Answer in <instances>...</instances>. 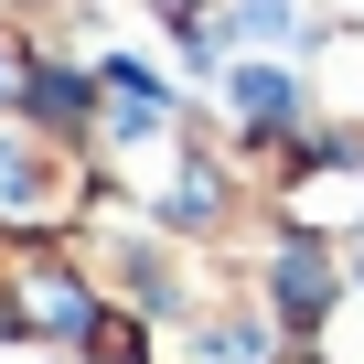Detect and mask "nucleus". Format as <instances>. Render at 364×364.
<instances>
[{
  "mask_svg": "<svg viewBox=\"0 0 364 364\" xmlns=\"http://www.w3.org/2000/svg\"><path fill=\"white\" fill-rule=\"evenodd\" d=\"M33 311H43V321H65V332H86V289H75V279H43V289H33Z\"/></svg>",
  "mask_w": 364,
  "mask_h": 364,
  "instance_id": "1",
  "label": "nucleus"
}]
</instances>
